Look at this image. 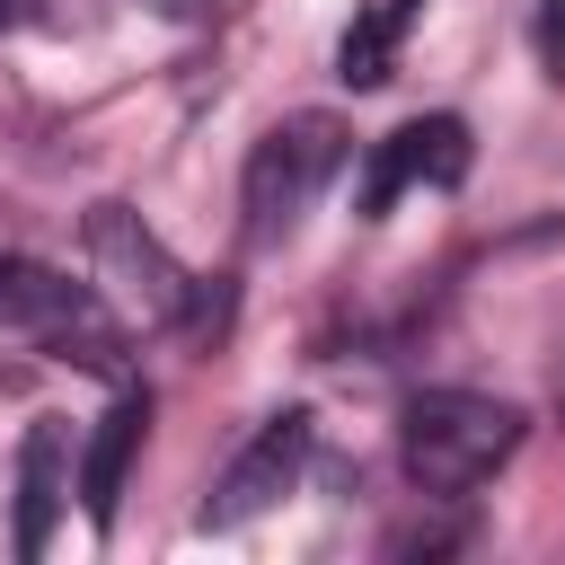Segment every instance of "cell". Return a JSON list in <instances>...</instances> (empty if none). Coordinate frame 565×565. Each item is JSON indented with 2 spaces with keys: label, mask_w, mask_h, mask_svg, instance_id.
<instances>
[{
  "label": "cell",
  "mask_w": 565,
  "mask_h": 565,
  "mask_svg": "<svg viewBox=\"0 0 565 565\" xmlns=\"http://www.w3.org/2000/svg\"><path fill=\"white\" fill-rule=\"evenodd\" d=\"M512 450H521V406H512V397H486V388H424V397H406V415H397L406 486L433 494V503L477 494Z\"/></svg>",
  "instance_id": "6da1fadb"
},
{
  "label": "cell",
  "mask_w": 565,
  "mask_h": 565,
  "mask_svg": "<svg viewBox=\"0 0 565 565\" xmlns=\"http://www.w3.org/2000/svg\"><path fill=\"white\" fill-rule=\"evenodd\" d=\"M0 318L18 335H35L44 353L79 362V371H124V309L97 291V282H71L53 265H26V256H0Z\"/></svg>",
  "instance_id": "7a4b0ae2"
},
{
  "label": "cell",
  "mask_w": 565,
  "mask_h": 565,
  "mask_svg": "<svg viewBox=\"0 0 565 565\" xmlns=\"http://www.w3.org/2000/svg\"><path fill=\"white\" fill-rule=\"evenodd\" d=\"M353 159V132L335 124V115H282L256 150H247V185H238V203H247V238L265 247V238H282L318 194H327V177Z\"/></svg>",
  "instance_id": "3957f363"
},
{
  "label": "cell",
  "mask_w": 565,
  "mask_h": 565,
  "mask_svg": "<svg viewBox=\"0 0 565 565\" xmlns=\"http://www.w3.org/2000/svg\"><path fill=\"white\" fill-rule=\"evenodd\" d=\"M79 238H88V282L124 309V327H177V318L194 309V274L141 230V212L97 203Z\"/></svg>",
  "instance_id": "277c9868"
},
{
  "label": "cell",
  "mask_w": 565,
  "mask_h": 565,
  "mask_svg": "<svg viewBox=\"0 0 565 565\" xmlns=\"http://www.w3.org/2000/svg\"><path fill=\"white\" fill-rule=\"evenodd\" d=\"M300 468H309V415L282 406V415H265L256 441L221 468V486H212V503H203V530H238V521L274 512V503L300 486Z\"/></svg>",
  "instance_id": "5b68a950"
},
{
  "label": "cell",
  "mask_w": 565,
  "mask_h": 565,
  "mask_svg": "<svg viewBox=\"0 0 565 565\" xmlns=\"http://www.w3.org/2000/svg\"><path fill=\"white\" fill-rule=\"evenodd\" d=\"M468 177V124L459 115H415L362 159V221H380L406 185H459Z\"/></svg>",
  "instance_id": "8992f818"
},
{
  "label": "cell",
  "mask_w": 565,
  "mask_h": 565,
  "mask_svg": "<svg viewBox=\"0 0 565 565\" xmlns=\"http://www.w3.org/2000/svg\"><path fill=\"white\" fill-rule=\"evenodd\" d=\"M79 486V450H71V424L62 415H35L26 424V450H18V556L35 565L53 547V521Z\"/></svg>",
  "instance_id": "52a82bcc"
},
{
  "label": "cell",
  "mask_w": 565,
  "mask_h": 565,
  "mask_svg": "<svg viewBox=\"0 0 565 565\" xmlns=\"http://www.w3.org/2000/svg\"><path fill=\"white\" fill-rule=\"evenodd\" d=\"M141 433H150V388H115V406L97 415V433L79 450V512H88V530H115V503H124Z\"/></svg>",
  "instance_id": "ba28073f"
},
{
  "label": "cell",
  "mask_w": 565,
  "mask_h": 565,
  "mask_svg": "<svg viewBox=\"0 0 565 565\" xmlns=\"http://www.w3.org/2000/svg\"><path fill=\"white\" fill-rule=\"evenodd\" d=\"M415 18H424V0H371V9L344 26V44H335V79H344V88H380V79L397 71V44H406Z\"/></svg>",
  "instance_id": "9c48e42d"
},
{
  "label": "cell",
  "mask_w": 565,
  "mask_h": 565,
  "mask_svg": "<svg viewBox=\"0 0 565 565\" xmlns=\"http://www.w3.org/2000/svg\"><path fill=\"white\" fill-rule=\"evenodd\" d=\"M530 44H539V71H556V79H565V0H539Z\"/></svg>",
  "instance_id": "30bf717a"
},
{
  "label": "cell",
  "mask_w": 565,
  "mask_h": 565,
  "mask_svg": "<svg viewBox=\"0 0 565 565\" xmlns=\"http://www.w3.org/2000/svg\"><path fill=\"white\" fill-rule=\"evenodd\" d=\"M18 9H26V0H0V26H9V18H18Z\"/></svg>",
  "instance_id": "8fae6325"
},
{
  "label": "cell",
  "mask_w": 565,
  "mask_h": 565,
  "mask_svg": "<svg viewBox=\"0 0 565 565\" xmlns=\"http://www.w3.org/2000/svg\"><path fill=\"white\" fill-rule=\"evenodd\" d=\"M556 406H565V388H556Z\"/></svg>",
  "instance_id": "7c38bea8"
}]
</instances>
